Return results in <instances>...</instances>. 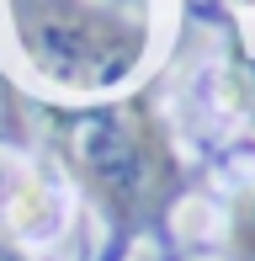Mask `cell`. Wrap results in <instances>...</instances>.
Masks as SVG:
<instances>
[{
    "instance_id": "6da1fadb",
    "label": "cell",
    "mask_w": 255,
    "mask_h": 261,
    "mask_svg": "<svg viewBox=\"0 0 255 261\" xmlns=\"http://www.w3.org/2000/svg\"><path fill=\"white\" fill-rule=\"evenodd\" d=\"M16 48L64 91L128 80L149 43V0H6Z\"/></svg>"
},
{
    "instance_id": "7a4b0ae2",
    "label": "cell",
    "mask_w": 255,
    "mask_h": 261,
    "mask_svg": "<svg viewBox=\"0 0 255 261\" xmlns=\"http://www.w3.org/2000/svg\"><path fill=\"white\" fill-rule=\"evenodd\" d=\"M64 149L75 160V171L90 181V192L122 224L154 213L165 203L170 181H176L170 144L160 134V123L149 117V107H138V101L69 117L64 123Z\"/></svg>"
},
{
    "instance_id": "3957f363",
    "label": "cell",
    "mask_w": 255,
    "mask_h": 261,
    "mask_svg": "<svg viewBox=\"0 0 255 261\" xmlns=\"http://www.w3.org/2000/svg\"><path fill=\"white\" fill-rule=\"evenodd\" d=\"M229 251L234 261H255V192L234 203V224H229Z\"/></svg>"
},
{
    "instance_id": "277c9868",
    "label": "cell",
    "mask_w": 255,
    "mask_h": 261,
    "mask_svg": "<svg viewBox=\"0 0 255 261\" xmlns=\"http://www.w3.org/2000/svg\"><path fill=\"white\" fill-rule=\"evenodd\" d=\"M239 80H245V96H250L245 107H250V112H255V69H239Z\"/></svg>"
}]
</instances>
